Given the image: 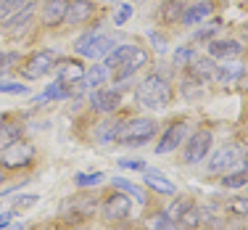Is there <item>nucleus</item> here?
<instances>
[{"mask_svg":"<svg viewBox=\"0 0 248 230\" xmlns=\"http://www.w3.org/2000/svg\"><path fill=\"white\" fill-rule=\"evenodd\" d=\"M24 5H27V0H0V24H5V21H8L16 11L24 8Z\"/></svg>","mask_w":248,"mask_h":230,"instance_id":"a878e982","label":"nucleus"},{"mask_svg":"<svg viewBox=\"0 0 248 230\" xmlns=\"http://www.w3.org/2000/svg\"><path fill=\"white\" fill-rule=\"evenodd\" d=\"M240 87H243V90H248V74H240Z\"/></svg>","mask_w":248,"mask_h":230,"instance_id":"79ce46f5","label":"nucleus"},{"mask_svg":"<svg viewBox=\"0 0 248 230\" xmlns=\"http://www.w3.org/2000/svg\"><path fill=\"white\" fill-rule=\"evenodd\" d=\"M32 16H34V5H32V3H27V8L16 11V14L11 16L8 21H5V27L14 29V32H21V29H24L29 21H32Z\"/></svg>","mask_w":248,"mask_h":230,"instance_id":"aec40b11","label":"nucleus"},{"mask_svg":"<svg viewBox=\"0 0 248 230\" xmlns=\"http://www.w3.org/2000/svg\"><path fill=\"white\" fill-rule=\"evenodd\" d=\"M85 80V66H82L79 61H63L61 66H58V80L61 85H79V82Z\"/></svg>","mask_w":248,"mask_h":230,"instance_id":"4468645a","label":"nucleus"},{"mask_svg":"<svg viewBox=\"0 0 248 230\" xmlns=\"http://www.w3.org/2000/svg\"><path fill=\"white\" fill-rule=\"evenodd\" d=\"M187 206H190V201H187V198H177L174 204H169V206H167V212H164V214H167L169 220H174V222H177V220H180V214L187 209Z\"/></svg>","mask_w":248,"mask_h":230,"instance_id":"c85d7f7f","label":"nucleus"},{"mask_svg":"<svg viewBox=\"0 0 248 230\" xmlns=\"http://www.w3.org/2000/svg\"><path fill=\"white\" fill-rule=\"evenodd\" d=\"M217 29H219V24H211V27L201 29V32H196L193 43H206V40H214V37H217Z\"/></svg>","mask_w":248,"mask_h":230,"instance_id":"473e14b6","label":"nucleus"},{"mask_svg":"<svg viewBox=\"0 0 248 230\" xmlns=\"http://www.w3.org/2000/svg\"><path fill=\"white\" fill-rule=\"evenodd\" d=\"M37 204V196H21L19 201H16V212L19 209H29V206H34Z\"/></svg>","mask_w":248,"mask_h":230,"instance_id":"58836bf2","label":"nucleus"},{"mask_svg":"<svg viewBox=\"0 0 248 230\" xmlns=\"http://www.w3.org/2000/svg\"><path fill=\"white\" fill-rule=\"evenodd\" d=\"M246 182H248V169H238V172L224 175V178H222V185L230 188V191H238V188L246 185Z\"/></svg>","mask_w":248,"mask_h":230,"instance_id":"bb28decb","label":"nucleus"},{"mask_svg":"<svg viewBox=\"0 0 248 230\" xmlns=\"http://www.w3.org/2000/svg\"><path fill=\"white\" fill-rule=\"evenodd\" d=\"M185 132H187V122H174V125H169L167 127V132L161 135V140L156 143V153H169V151H174L177 146L182 143V138H185Z\"/></svg>","mask_w":248,"mask_h":230,"instance_id":"9d476101","label":"nucleus"},{"mask_svg":"<svg viewBox=\"0 0 248 230\" xmlns=\"http://www.w3.org/2000/svg\"><path fill=\"white\" fill-rule=\"evenodd\" d=\"M114 48H116L114 40L106 37V34H95V32L82 34V37L74 43V50L79 53V56H85V58H100V56H108V53L114 50Z\"/></svg>","mask_w":248,"mask_h":230,"instance_id":"7ed1b4c3","label":"nucleus"},{"mask_svg":"<svg viewBox=\"0 0 248 230\" xmlns=\"http://www.w3.org/2000/svg\"><path fill=\"white\" fill-rule=\"evenodd\" d=\"M190 74L196 77L198 82H211V80H217V74H219V64H214V61H193Z\"/></svg>","mask_w":248,"mask_h":230,"instance_id":"a211bd4d","label":"nucleus"},{"mask_svg":"<svg viewBox=\"0 0 248 230\" xmlns=\"http://www.w3.org/2000/svg\"><path fill=\"white\" fill-rule=\"evenodd\" d=\"M77 185L79 188H93V185H100L103 182V175L100 172H93V175H77Z\"/></svg>","mask_w":248,"mask_h":230,"instance_id":"c756f323","label":"nucleus"},{"mask_svg":"<svg viewBox=\"0 0 248 230\" xmlns=\"http://www.w3.org/2000/svg\"><path fill=\"white\" fill-rule=\"evenodd\" d=\"M153 230H180V228H177L174 220H169L167 214H161L156 222H153Z\"/></svg>","mask_w":248,"mask_h":230,"instance_id":"c9c22d12","label":"nucleus"},{"mask_svg":"<svg viewBox=\"0 0 248 230\" xmlns=\"http://www.w3.org/2000/svg\"><path fill=\"white\" fill-rule=\"evenodd\" d=\"M90 106L100 114H111L122 106V93L114 87H103V90H93L90 93Z\"/></svg>","mask_w":248,"mask_h":230,"instance_id":"6e6552de","label":"nucleus"},{"mask_svg":"<svg viewBox=\"0 0 248 230\" xmlns=\"http://www.w3.org/2000/svg\"><path fill=\"white\" fill-rule=\"evenodd\" d=\"M122 169H138V172H145V162L143 159H119Z\"/></svg>","mask_w":248,"mask_h":230,"instance_id":"72a5a7b5","label":"nucleus"},{"mask_svg":"<svg viewBox=\"0 0 248 230\" xmlns=\"http://www.w3.org/2000/svg\"><path fill=\"white\" fill-rule=\"evenodd\" d=\"M16 58H19V53H0V69L8 66V64L16 61Z\"/></svg>","mask_w":248,"mask_h":230,"instance_id":"ea45409f","label":"nucleus"},{"mask_svg":"<svg viewBox=\"0 0 248 230\" xmlns=\"http://www.w3.org/2000/svg\"><path fill=\"white\" fill-rule=\"evenodd\" d=\"M145 185L153 188V191H158V193H164V196H174L177 193V185L172 180H167L161 172H156V169H145Z\"/></svg>","mask_w":248,"mask_h":230,"instance_id":"dca6fc26","label":"nucleus"},{"mask_svg":"<svg viewBox=\"0 0 248 230\" xmlns=\"http://www.w3.org/2000/svg\"><path fill=\"white\" fill-rule=\"evenodd\" d=\"M66 96H69L66 85H61V82H53V85L37 98V101H53V98H66Z\"/></svg>","mask_w":248,"mask_h":230,"instance_id":"cd10ccee","label":"nucleus"},{"mask_svg":"<svg viewBox=\"0 0 248 230\" xmlns=\"http://www.w3.org/2000/svg\"><path fill=\"white\" fill-rule=\"evenodd\" d=\"M246 37H248V27H246Z\"/></svg>","mask_w":248,"mask_h":230,"instance_id":"49530a36","label":"nucleus"},{"mask_svg":"<svg viewBox=\"0 0 248 230\" xmlns=\"http://www.w3.org/2000/svg\"><path fill=\"white\" fill-rule=\"evenodd\" d=\"M108 77H111V72L103 66V64H98V66H93L90 72H85V85L87 87H98V85H103Z\"/></svg>","mask_w":248,"mask_h":230,"instance_id":"393cba45","label":"nucleus"},{"mask_svg":"<svg viewBox=\"0 0 248 230\" xmlns=\"http://www.w3.org/2000/svg\"><path fill=\"white\" fill-rule=\"evenodd\" d=\"M129 212H132V204H129V198L124 193H114V196H108L103 201V220L106 222H122L129 217Z\"/></svg>","mask_w":248,"mask_h":230,"instance_id":"0eeeda50","label":"nucleus"},{"mask_svg":"<svg viewBox=\"0 0 248 230\" xmlns=\"http://www.w3.org/2000/svg\"><path fill=\"white\" fill-rule=\"evenodd\" d=\"M0 93H11V96H27L29 85H19V82H0Z\"/></svg>","mask_w":248,"mask_h":230,"instance_id":"7c9ffc66","label":"nucleus"},{"mask_svg":"<svg viewBox=\"0 0 248 230\" xmlns=\"http://www.w3.org/2000/svg\"><path fill=\"white\" fill-rule=\"evenodd\" d=\"M129 16H132V5H122L119 14H116V19H114V24H124Z\"/></svg>","mask_w":248,"mask_h":230,"instance_id":"4c0bfd02","label":"nucleus"},{"mask_svg":"<svg viewBox=\"0 0 248 230\" xmlns=\"http://www.w3.org/2000/svg\"><path fill=\"white\" fill-rule=\"evenodd\" d=\"M198 222H201V212L190 204V206H187V209L180 214V220H177V228H182V230H196Z\"/></svg>","mask_w":248,"mask_h":230,"instance_id":"b1692460","label":"nucleus"},{"mask_svg":"<svg viewBox=\"0 0 248 230\" xmlns=\"http://www.w3.org/2000/svg\"><path fill=\"white\" fill-rule=\"evenodd\" d=\"M90 14H93L90 0H69V8H66L63 21H66V24H82V21L90 19Z\"/></svg>","mask_w":248,"mask_h":230,"instance_id":"f8f14e48","label":"nucleus"},{"mask_svg":"<svg viewBox=\"0 0 248 230\" xmlns=\"http://www.w3.org/2000/svg\"><path fill=\"white\" fill-rule=\"evenodd\" d=\"M145 64H148V50H143L138 45V48L132 50V56L127 58V61L122 64L119 69H116V82H124V80H129V77H132L135 72H138V69H143Z\"/></svg>","mask_w":248,"mask_h":230,"instance_id":"9b49d317","label":"nucleus"},{"mask_svg":"<svg viewBox=\"0 0 248 230\" xmlns=\"http://www.w3.org/2000/svg\"><path fill=\"white\" fill-rule=\"evenodd\" d=\"M3 122H5V116H0V125H3Z\"/></svg>","mask_w":248,"mask_h":230,"instance_id":"a18cd8bd","label":"nucleus"},{"mask_svg":"<svg viewBox=\"0 0 248 230\" xmlns=\"http://www.w3.org/2000/svg\"><path fill=\"white\" fill-rule=\"evenodd\" d=\"M138 48V45H119V48H114L106 56V61H103V66L108 69V72H116V69L122 66L124 61H127L129 56H132V50Z\"/></svg>","mask_w":248,"mask_h":230,"instance_id":"6ab92c4d","label":"nucleus"},{"mask_svg":"<svg viewBox=\"0 0 248 230\" xmlns=\"http://www.w3.org/2000/svg\"><path fill=\"white\" fill-rule=\"evenodd\" d=\"M135 101H138V106H143V109L161 111L169 106V101H172V85H169L161 74H151L138 85Z\"/></svg>","mask_w":248,"mask_h":230,"instance_id":"f257e3e1","label":"nucleus"},{"mask_svg":"<svg viewBox=\"0 0 248 230\" xmlns=\"http://www.w3.org/2000/svg\"><path fill=\"white\" fill-rule=\"evenodd\" d=\"M230 212H235V214H248V198H235V201H230Z\"/></svg>","mask_w":248,"mask_h":230,"instance_id":"e433bc0d","label":"nucleus"},{"mask_svg":"<svg viewBox=\"0 0 248 230\" xmlns=\"http://www.w3.org/2000/svg\"><path fill=\"white\" fill-rule=\"evenodd\" d=\"M185 61H196V50H190V48H177V50H174V64H185Z\"/></svg>","mask_w":248,"mask_h":230,"instance_id":"f704fd0d","label":"nucleus"},{"mask_svg":"<svg viewBox=\"0 0 248 230\" xmlns=\"http://www.w3.org/2000/svg\"><path fill=\"white\" fill-rule=\"evenodd\" d=\"M246 162V148L243 146H224L211 156L209 169L211 172H224V169H235L238 164Z\"/></svg>","mask_w":248,"mask_h":230,"instance_id":"39448f33","label":"nucleus"},{"mask_svg":"<svg viewBox=\"0 0 248 230\" xmlns=\"http://www.w3.org/2000/svg\"><path fill=\"white\" fill-rule=\"evenodd\" d=\"M11 217H14V212H3V214H0V230L11 222Z\"/></svg>","mask_w":248,"mask_h":230,"instance_id":"a19ab883","label":"nucleus"},{"mask_svg":"<svg viewBox=\"0 0 248 230\" xmlns=\"http://www.w3.org/2000/svg\"><path fill=\"white\" fill-rule=\"evenodd\" d=\"M3 230H24L21 225H14V228H3Z\"/></svg>","mask_w":248,"mask_h":230,"instance_id":"37998d69","label":"nucleus"},{"mask_svg":"<svg viewBox=\"0 0 248 230\" xmlns=\"http://www.w3.org/2000/svg\"><path fill=\"white\" fill-rule=\"evenodd\" d=\"M69 8V0H45V11H43V21L48 27H56L63 21Z\"/></svg>","mask_w":248,"mask_h":230,"instance_id":"2eb2a0df","label":"nucleus"},{"mask_svg":"<svg viewBox=\"0 0 248 230\" xmlns=\"http://www.w3.org/2000/svg\"><path fill=\"white\" fill-rule=\"evenodd\" d=\"M16 140H21V125H8V122H3V125H0V151H5L11 143H16Z\"/></svg>","mask_w":248,"mask_h":230,"instance_id":"4be33fe9","label":"nucleus"},{"mask_svg":"<svg viewBox=\"0 0 248 230\" xmlns=\"http://www.w3.org/2000/svg\"><path fill=\"white\" fill-rule=\"evenodd\" d=\"M240 74H243V66H240V64H238V66H227V69L219 66V74H217V80H219V82H230V80H238Z\"/></svg>","mask_w":248,"mask_h":230,"instance_id":"2f4dec72","label":"nucleus"},{"mask_svg":"<svg viewBox=\"0 0 248 230\" xmlns=\"http://www.w3.org/2000/svg\"><path fill=\"white\" fill-rule=\"evenodd\" d=\"M243 53V43L238 40H211L209 43V56L211 58H230V56H238Z\"/></svg>","mask_w":248,"mask_h":230,"instance_id":"ddd939ff","label":"nucleus"},{"mask_svg":"<svg viewBox=\"0 0 248 230\" xmlns=\"http://www.w3.org/2000/svg\"><path fill=\"white\" fill-rule=\"evenodd\" d=\"M3 178H5V175H3V164H0V182H3Z\"/></svg>","mask_w":248,"mask_h":230,"instance_id":"c03bdc74","label":"nucleus"},{"mask_svg":"<svg viewBox=\"0 0 248 230\" xmlns=\"http://www.w3.org/2000/svg\"><path fill=\"white\" fill-rule=\"evenodd\" d=\"M246 162H248V159H246Z\"/></svg>","mask_w":248,"mask_h":230,"instance_id":"de8ad7c7","label":"nucleus"},{"mask_svg":"<svg viewBox=\"0 0 248 230\" xmlns=\"http://www.w3.org/2000/svg\"><path fill=\"white\" fill-rule=\"evenodd\" d=\"M182 14H185V3L182 0H164L161 5V21L172 24V21H180Z\"/></svg>","mask_w":248,"mask_h":230,"instance_id":"412c9836","label":"nucleus"},{"mask_svg":"<svg viewBox=\"0 0 248 230\" xmlns=\"http://www.w3.org/2000/svg\"><path fill=\"white\" fill-rule=\"evenodd\" d=\"M153 132H156V122L153 119H148V116H132L129 122L119 125L114 140L122 146H143L153 138Z\"/></svg>","mask_w":248,"mask_h":230,"instance_id":"f03ea898","label":"nucleus"},{"mask_svg":"<svg viewBox=\"0 0 248 230\" xmlns=\"http://www.w3.org/2000/svg\"><path fill=\"white\" fill-rule=\"evenodd\" d=\"M209 148H211V132L209 130H198L196 135L190 138V143H187V148H185V162L187 164H198L201 159L209 153Z\"/></svg>","mask_w":248,"mask_h":230,"instance_id":"1a4fd4ad","label":"nucleus"},{"mask_svg":"<svg viewBox=\"0 0 248 230\" xmlns=\"http://www.w3.org/2000/svg\"><path fill=\"white\" fill-rule=\"evenodd\" d=\"M32 159H34V146L24 143V140H16V143H11L3 151L0 164H3V169H19V167H27Z\"/></svg>","mask_w":248,"mask_h":230,"instance_id":"20e7f679","label":"nucleus"},{"mask_svg":"<svg viewBox=\"0 0 248 230\" xmlns=\"http://www.w3.org/2000/svg\"><path fill=\"white\" fill-rule=\"evenodd\" d=\"M214 11V5L209 3V0H201V3H196V5H190V8L182 14V24H187V27H193V24H201V21L206 19V16Z\"/></svg>","mask_w":248,"mask_h":230,"instance_id":"f3484780","label":"nucleus"},{"mask_svg":"<svg viewBox=\"0 0 248 230\" xmlns=\"http://www.w3.org/2000/svg\"><path fill=\"white\" fill-rule=\"evenodd\" d=\"M111 185L119 188V191H124L127 196H132L138 204H145V193L140 191V185H135V182H129V180H124V178H114V180H111Z\"/></svg>","mask_w":248,"mask_h":230,"instance_id":"5701e85b","label":"nucleus"},{"mask_svg":"<svg viewBox=\"0 0 248 230\" xmlns=\"http://www.w3.org/2000/svg\"><path fill=\"white\" fill-rule=\"evenodd\" d=\"M53 66H56V56H53L50 50H37V53H32L29 61L21 66V74H24L27 80H40V77H45Z\"/></svg>","mask_w":248,"mask_h":230,"instance_id":"423d86ee","label":"nucleus"}]
</instances>
